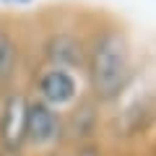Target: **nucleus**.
I'll return each instance as SVG.
<instances>
[{
	"instance_id": "nucleus-1",
	"label": "nucleus",
	"mask_w": 156,
	"mask_h": 156,
	"mask_svg": "<svg viewBox=\"0 0 156 156\" xmlns=\"http://www.w3.org/2000/svg\"><path fill=\"white\" fill-rule=\"evenodd\" d=\"M130 70V47L122 34L107 31L91 47L89 55V73L99 99H115L128 83Z\"/></svg>"
},
{
	"instance_id": "nucleus-2",
	"label": "nucleus",
	"mask_w": 156,
	"mask_h": 156,
	"mask_svg": "<svg viewBox=\"0 0 156 156\" xmlns=\"http://www.w3.org/2000/svg\"><path fill=\"white\" fill-rule=\"evenodd\" d=\"M26 99L11 94L0 112V140L8 151H16L26 143Z\"/></svg>"
},
{
	"instance_id": "nucleus-3",
	"label": "nucleus",
	"mask_w": 156,
	"mask_h": 156,
	"mask_svg": "<svg viewBox=\"0 0 156 156\" xmlns=\"http://www.w3.org/2000/svg\"><path fill=\"white\" fill-rule=\"evenodd\" d=\"M60 138V117L52 107L42 104H29L26 109V140L37 146H47Z\"/></svg>"
},
{
	"instance_id": "nucleus-4",
	"label": "nucleus",
	"mask_w": 156,
	"mask_h": 156,
	"mask_svg": "<svg viewBox=\"0 0 156 156\" xmlns=\"http://www.w3.org/2000/svg\"><path fill=\"white\" fill-rule=\"evenodd\" d=\"M39 94L50 104H68L76 99L78 83L65 68H50L39 76Z\"/></svg>"
},
{
	"instance_id": "nucleus-5",
	"label": "nucleus",
	"mask_w": 156,
	"mask_h": 156,
	"mask_svg": "<svg viewBox=\"0 0 156 156\" xmlns=\"http://www.w3.org/2000/svg\"><path fill=\"white\" fill-rule=\"evenodd\" d=\"M47 52H50V60H55L60 68H78L83 65V44L78 42L76 37L70 34H57V37L50 39V44H47Z\"/></svg>"
},
{
	"instance_id": "nucleus-6",
	"label": "nucleus",
	"mask_w": 156,
	"mask_h": 156,
	"mask_svg": "<svg viewBox=\"0 0 156 156\" xmlns=\"http://www.w3.org/2000/svg\"><path fill=\"white\" fill-rule=\"evenodd\" d=\"M16 62H18V47L11 34L0 29V83H5L11 78Z\"/></svg>"
},
{
	"instance_id": "nucleus-7",
	"label": "nucleus",
	"mask_w": 156,
	"mask_h": 156,
	"mask_svg": "<svg viewBox=\"0 0 156 156\" xmlns=\"http://www.w3.org/2000/svg\"><path fill=\"white\" fill-rule=\"evenodd\" d=\"M11 3H26V0H11Z\"/></svg>"
},
{
	"instance_id": "nucleus-8",
	"label": "nucleus",
	"mask_w": 156,
	"mask_h": 156,
	"mask_svg": "<svg viewBox=\"0 0 156 156\" xmlns=\"http://www.w3.org/2000/svg\"><path fill=\"white\" fill-rule=\"evenodd\" d=\"M0 89H3V83H0Z\"/></svg>"
}]
</instances>
